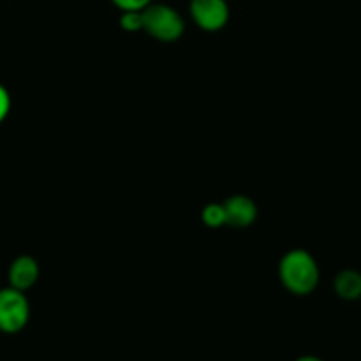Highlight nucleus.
Wrapping results in <instances>:
<instances>
[{
  "label": "nucleus",
  "mask_w": 361,
  "mask_h": 361,
  "mask_svg": "<svg viewBox=\"0 0 361 361\" xmlns=\"http://www.w3.org/2000/svg\"><path fill=\"white\" fill-rule=\"evenodd\" d=\"M279 279L291 295L309 296L319 286V264L309 250L291 249L279 261Z\"/></svg>",
  "instance_id": "obj_1"
},
{
  "label": "nucleus",
  "mask_w": 361,
  "mask_h": 361,
  "mask_svg": "<svg viewBox=\"0 0 361 361\" xmlns=\"http://www.w3.org/2000/svg\"><path fill=\"white\" fill-rule=\"evenodd\" d=\"M143 32L159 42H176L185 32V21L175 7L152 2L141 11Z\"/></svg>",
  "instance_id": "obj_2"
},
{
  "label": "nucleus",
  "mask_w": 361,
  "mask_h": 361,
  "mask_svg": "<svg viewBox=\"0 0 361 361\" xmlns=\"http://www.w3.org/2000/svg\"><path fill=\"white\" fill-rule=\"evenodd\" d=\"M30 321V303L23 291L7 288L0 289V331L6 335H16Z\"/></svg>",
  "instance_id": "obj_3"
},
{
  "label": "nucleus",
  "mask_w": 361,
  "mask_h": 361,
  "mask_svg": "<svg viewBox=\"0 0 361 361\" xmlns=\"http://www.w3.org/2000/svg\"><path fill=\"white\" fill-rule=\"evenodd\" d=\"M189 16L203 32H219L228 25L231 11L228 0H190Z\"/></svg>",
  "instance_id": "obj_4"
},
{
  "label": "nucleus",
  "mask_w": 361,
  "mask_h": 361,
  "mask_svg": "<svg viewBox=\"0 0 361 361\" xmlns=\"http://www.w3.org/2000/svg\"><path fill=\"white\" fill-rule=\"evenodd\" d=\"M222 204H224L226 212V226L243 229L256 222L257 207L250 197L243 196V194H235Z\"/></svg>",
  "instance_id": "obj_5"
},
{
  "label": "nucleus",
  "mask_w": 361,
  "mask_h": 361,
  "mask_svg": "<svg viewBox=\"0 0 361 361\" xmlns=\"http://www.w3.org/2000/svg\"><path fill=\"white\" fill-rule=\"evenodd\" d=\"M39 274H41V268H39L37 259L23 254V256H18L16 259L9 264V270H7V282H9L11 288L25 293L30 288H34L35 282L39 281Z\"/></svg>",
  "instance_id": "obj_6"
},
{
  "label": "nucleus",
  "mask_w": 361,
  "mask_h": 361,
  "mask_svg": "<svg viewBox=\"0 0 361 361\" xmlns=\"http://www.w3.org/2000/svg\"><path fill=\"white\" fill-rule=\"evenodd\" d=\"M334 291L338 298L345 302L361 300V271L345 268L338 271L334 279Z\"/></svg>",
  "instance_id": "obj_7"
},
{
  "label": "nucleus",
  "mask_w": 361,
  "mask_h": 361,
  "mask_svg": "<svg viewBox=\"0 0 361 361\" xmlns=\"http://www.w3.org/2000/svg\"><path fill=\"white\" fill-rule=\"evenodd\" d=\"M201 221L207 228L219 229L226 226V212L224 204L222 203H210L203 208L201 212Z\"/></svg>",
  "instance_id": "obj_8"
},
{
  "label": "nucleus",
  "mask_w": 361,
  "mask_h": 361,
  "mask_svg": "<svg viewBox=\"0 0 361 361\" xmlns=\"http://www.w3.org/2000/svg\"><path fill=\"white\" fill-rule=\"evenodd\" d=\"M120 27L126 32H141L143 30V18H141V11H122L118 20Z\"/></svg>",
  "instance_id": "obj_9"
},
{
  "label": "nucleus",
  "mask_w": 361,
  "mask_h": 361,
  "mask_svg": "<svg viewBox=\"0 0 361 361\" xmlns=\"http://www.w3.org/2000/svg\"><path fill=\"white\" fill-rule=\"evenodd\" d=\"M109 2L122 13V11H143L154 0H109Z\"/></svg>",
  "instance_id": "obj_10"
},
{
  "label": "nucleus",
  "mask_w": 361,
  "mask_h": 361,
  "mask_svg": "<svg viewBox=\"0 0 361 361\" xmlns=\"http://www.w3.org/2000/svg\"><path fill=\"white\" fill-rule=\"evenodd\" d=\"M11 106H13V101H11L9 90L0 83V123L6 122V118L9 116Z\"/></svg>",
  "instance_id": "obj_11"
},
{
  "label": "nucleus",
  "mask_w": 361,
  "mask_h": 361,
  "mask_svg": "<svg viewBox=\"0 0 361 361\" xmlns=\"http://www.w3.org/2000/svg\"><path fill=\"white\" fill-rule=\"evenodd\" d=\"M295 361H326V360L319 358V356H314V355H303V356H300V358H296Z\"/></svg>",
  "instance_id": "obj_12"
}]
</instances>
